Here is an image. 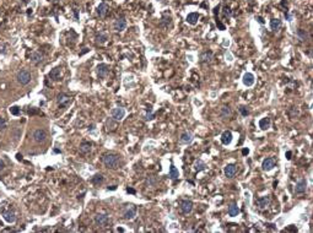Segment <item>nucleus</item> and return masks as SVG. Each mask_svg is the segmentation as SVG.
<instances>
[{"instance_id":"obj_1","label":"nucleus","mask_w":313,"mask_h":233,"mask_svg":"<svg viewBox=\"0 0 313 233\" xmlns=\"http://www.w3.org/2000/svg\"><path fill=\"white\" fill-rule=\"evenodd\" d=\"M102 162L109 169H118L120 166V157L117 154H104L102 156Z\"/></svg>"},{"instance_id":"obj_2","label":"nucleus","mask_w":313,"mask_h":233,"mask_svg":"<svg viewBox=\"0 0 313 233\" xmlns=\"http://www.w3.org/2000/svg\"><path fill=\"white\" fill-rule=\"evenodd\" d=\"M16 78H17V82L19 83H21V85H27V83H30V81H31V74L27 71V70H20L19 73H17V76H16Z\"/></svg>"},{"instance_id":"obj_3","label":"nucleus","mask_w":313,"mask_h":233,"mask_svg":"<svg viewBox=\"0 0 313 233\" xmlns=\"http://www.w3.org/2000/svg\"><path fill=\"white\" fill-rule=\"evenodd\" d=\"M32 137H33V140L36 142L41 144V142H44L47 140V133L43 129H36L33 131V134H32Z\"/></svg>"},{"instance_id":"obj_4","label":"nucleus","mask_w":313,"mask_h":233,"mask_svg":"<svg viewBox=\"0 0 313 233\" xmlns=\"http://www.w3.org/2000/svg\"><path fill=\"white\" fill-rule=\"evenodd\" d=\"M57 103L59 107H66L71 103V97L68 96L66 93H59L57 96Z\"/></svg>"},{"instance_id":"obj_5","label":"nucleus","mask_w":313,"mask_h":233,"mask_svg":"<svg viewBox=\"0 0 313 233\" xmlns=\"http://www.w3.org/2000/svg\"><path fill=\"white\" fill-rule=\"evenodd\" d=\"M179 207H181V211L183 214L188 215L192 212L193 210V202L190 200H182L181 204H179Z\"/></svg>"},{"instance_id":"obj_6","label":"nucleus","mask_w":313,"mask_h":233,"mask_svg":"<svg viewBox=\"0 0 313 233\" xmlns=\"http://www.w3.org/2000/svg\"><path fill=\"white\" fill-rule=\"evenodd\" d=\"M112 119L113 120H116V121H120L124 116H125V111L123 109V108H120V107H117V108H113L112 109Z\"/></svg>"},{"instance_id":"obj_7","label":"nucleus","mask_w":313,"mask_h":233,"mask_svg":"<svg viewBox=\"0 0 313 233\" xmlns=\"http://www.w3.org/2000/svg\"><path fill=\"white\" fill-rule=\"evenodd\" d=\"M95 222H96V225H98V226L104 227L109 222V217H108V215L106 214H97L95 216Z\"/></svg>"},{"instance_id":"obj_8","label":"nucleus","mask_w":313,"mask_h":233,"mask_svg":"<svg viewBox=\"0 0 313 233\" xmlns=\"http://www.w3.org/2000/svg\"><path fill=\"white\" fill-rule=\"evenodd\" d=\"M213 58H214V54H213V52H210V50H205V52H201V53H200L199 60H200V63H204V64H209V63H211Z\"/></svg>"},{"instance_id":"obj_9","label":"nucleus","mask_w":313,"mask_h":233,"mask_svg":"<svg viewBox=\"0 0 313 233\" xmlns=\"http://www.w3.org/2000/svg\"><path fill=\"white\" fill-rule=\"evenodd\" d=\"M306 189H307V180L305 178H302V179H300L297 182L295 192H296V194H303L306 192Z\"/></svg>"},{"instance_id":"obj_10","label":"nucleus","mask_w":313,"mask_h":233,"mask_svg":"<svg viewBox=\"0 0 313 233\" xmlns=\"http://www.w3.org/2000/svg\"><path fill=\"white\" fill-rule=\"evenodd\" d=\"M108 73H109V66L107 65V64H99L97 66V75L98 78H104L107 75H108Z\"/></svg>"},{"instance_id":"obj_11","label":"nucleus","mask_w":313,"mask_h":233,"mask_svg":"<svg viewBox=\"0 0 313 233\" xmlns=\"http://www.w3.org/2000/svg\"><path fill=\"white\" fill-rule=\"evenodd\" d=\"M270 204V196L269 195H264V196H260L258 200H257V205L260 210L265 209L268 205Z\"/></svg>"},{"instance_id":"obj_12","label":"nucleus","mask_w":313,"mask_h":233,"mask_svg":"<svg viewBox=\"0 0 313 233\" xmlns=\"http://www.w3.org/2000/svg\"><path fill=\"white\" fill-rule=\"evenodd\" d=\"M125 27H127V21H125V19H123V17L117 19L116 21H114V23H113V28H114L117 32H122V31H124V30H125Z\"/></svg>"},{"instance_id":"obj_13","label":"nucleus","mask_w":313,"mask_h":233,"mask_svg":"<svg viewBox=\"0 0 313 233\" xmlns=\"http://www.w3.org/2000/svg\"><path fill=\"white\" fill-rule=\"evenodd\" d=\"M275 167V159L274 158H265L262 163V168L263 171H272L273 168Z\"/></svg>"},{"instance_id":"obj_14","label":"nucleus","mask_w":313,"mask_h":233,"mask_svg":"<svg viewBox=\"0 0 313 233\" xmlns=\"http://www.w3.org/2000/svg\"><path fill=\"white\" fill-rule=\"evenodd\" d=\"M224 172H225V175L227 178H234L236 175V173H237V166H235V164H227L225 167Z\"/></svg>"},{"instance_id":"obj_15","label":"nucleus","mask_w":313,"mask_h":233,"mask_svg":"<svg viewBox=\"0 0 313 233\" xmlns=\"http://www.w3.org/2000/svg\"><path fill=\"white\" fill-rule=\"evenodd\" d=\"M108 10H109V6H108V4H107V2H101V4L98 5V7H97L98 16H99V17H104V16L107 15Z\"/></svg>"},{"instance_id":"obj_16","label":"nucleus","mask_w":313,"mask_h":233,"mask_svg":"<svg viewBox=\"0 0 313 233\" xmlns=\"http://www.w3.org/2000/svg\"><path fill=\"white\" fill-rule=\"evenodd\" d=\"M30 60H31L32 64L38 65V64L42 63V60H43V55H42L39 52H32V53H31V57H30Z\"/></svg>"},{"instance_id":"obj_17","label":"nucleus","mask_w":313,"mask_h":233,"mask_svg":"<svg viewBox=\"0 0 313 233\" xmlns=\"http://www.w3.org/2000/svg\"><path fill=\"white\" fill-rule=\"evenodd\" d=\"M137 216V207L134 205H130L129 209L124 212V218L125 220H133Z\"/></svg>"},{"instance_id":"obj_18","label":"nucleus","mask_w":313,"mask_h":233,"mask_svg":"<svg viewBox=\"0 0 313 233\" xmlns=\"http://www.w3.org/2000/svg\"><path fill=\"white\" fill-rule=\"evenodd\" d=\"M193 141V135H192V133H188V131H185V133H183L181 137H179V142L181 144H185V145H188V144H190Z\"/></svg>"},{"instance_id":"obj_19","label":"nucleus","mask_w":313,"mask_h":233,"mask_svg":"<svg viewBox=\"0 0 313 233\" xmlns=\"http://www.w3.org/2000/svg\"><path fill=\"white\" fill-rule=\"evenodd\" d=\"M231 141H232V133L230 130L224 131L221 135V142L224 145H229V144H231Z\"/></svg>"},{"instance_id":"obj_20","label":"nucleus","mask_w":313,"mask_h":233,"mask_svg":"<svg viewBox=\"0 0 313 233\" xmlns=\"http://www.w3.org/2000/svg\"><path fill=\"white\" fill-rule=\"evenodd\" d=\"M243 83L246 86H252L254 83V75L251 73H246L243 75Z\"/></svg>"},{"instance_id":"obj_21","label":"nucleus","mask_w":313,"mask_h":233,"mask_svg":"<svg viewBox=\"0 0 313 233\" xmlns=\"http://www.w3.org/2000/svg\"><path fill=\"white\" fill-rule=\"evenodd\" d=\"M91 142H87V141H82L81 142V145H80V152L81 154H84V155H86V154H89L90 151H91Z\"/></svg>"},{"instance_id":"obj_22","label":"nucleus","mask_w":313,"mask_h":233,"mask_svg":"<svg viewBox=\"0 0 313 233\" xmlns=\"http://www.w3.org/2000/svg\"><path fill=\"white\" fill-rule=\"evenodd\" d=\"M231 114H232V111H231V108L229 106H222L220 108V116L222 118H230Z\"/></svg>"},{"instance_id":"obj_23","label":"nucleus","mask_w":313,"mask_h":233,"mask_svg":"<svg viewBox=\"0 0 313 233\" xmlns=\"http://www.w3.org/2000/svg\"><path fill=\"white\" fill-rule=\"evenodd\" d=\"M2 216H4L5 221L9 222V223H14V222L16 221V216H15V214H14L12 211H5V212L2 214Z\"/></svg>"},{"instance_id":"obj_24","label":"nucleus","mask_w":313,"mask_h":233,"mask_svg":"<svg viewBox=\"0 0 313 233\" xmlns=\"http://www.w3.org/2000/svg\"><path fill=\"white\" fill-rule=\"evenodd\" d=\"M198 19H199V14H198V12H190V14H188L185 21H187L189 25H195L196 22H198Z\"/></svg>"},{"instance_id":"obj_25","label":"nucleus","mask_w":313,"mask_h":233,"mask_svg":"<svg viewBox=\"0 0 313 233\" xmlns=\"http://www.w3.org/2000/svg\"><path fill=\"white\" fill-rule=\"evenodd\" d=\"M270 123H272L270 118H263V119L259 120V128L262 130H267V129L270 128Z\"/></svg>"},{"instance_id":"obj_26","label":"nucleus","mask_w":313,"mask_h":233,"mask_svg":"<svg viewBox=\"0 0 313 233\" xmlns=\"http://www.w3.org/2000/svg\"><path fill=\"white\" fill-rule=\"evenodd\" d=\"M270 28H272V31L277 32V31L281 28V20H279V19L272 20V21H270Z\"/></svg>"},{"instance_id":"obj_27","label":"nucleus","mask_w":313,"mask_h":233,"mask_svg":"<svg viewBox=\"0 0 313 233\" xmlns=\"http://www.w3.org/2000/svg\"><path fill=\"white\" fill-rule=\"evenodd\" d=\"M296 36H297V38L300 39L301 42H305V40H307V38H308V35H307V32L303 28H298L296 31Z\"/></svg>"},{"instance_id":"obj_28","label":"nucleus","mask_w":313,"mask_h":233,"mask_svg":"<svg viewBox=\"0 0 313 233\" xmlns=\"http://www.w3.org/2000/svg\"><path fill=\"white\" fill-rule=\"evenodd\" d=\"M48 78L52 80H59L60 78V68H54L51 70V73L48 74Z\"/></svg>"},{"instance_id":"obj_29","label":"nucleus","mask_w":313,"mask_h":233,"mask_svg":"<svg viewBox=\"0 0 313 233\" xmlns=\"http://www.w3.org/2000/svg\"><path fill=\"white\" fill-rule=\"evenodd\" d=\"M168 177H170L171 179H178V177H179V172H178V169H177L176 167H175V164H171V167H170V173H168Z\"/></svg>"},{"instance_id":"obj_30","label":"nucleus","mask_w":313,"mask_h":233,"mask_svg":"<svg viewBox=\"0 0 313 233\" xmlns=\"http://www.w3.org/2000/svg\"><path fill=\"white\" fill-rule=\"evenodd\" d=\"M229 215L230 216H232V217H235L237 215L239 214V209H238V206L236 205V204H231L230 206H229Z\"/></svg>"},{"instance_id":"obj_31","label":"nucleus","mask_w":313,"mask_h":233,"mask_svg":"<svg viewBox=\"0 0 313 233\" xmlns=\"http://www.w3.org/2000/svg\"><path fill=\"white\" fill-rule=\"evenodd\" d=\"M194 168H195L196 172H201V171H204L206 168V164L201 159H198L195 162V164H194Z\"/></svg>"},{"instance_id":"obj_32","label":"nucleus","mask_w":313,"mask_h":233,"mask_svg":"<svg viewBox=\"0 0 313 233\" xmlns=\"http://www.w3.org/2000/svg\"><path fill=\"white\" fill-rule=\"evenodd\" d=\"M107 39H108V36L106 33H99L96 37V43L97 44H104L107 42Z\"/></svg>"},{"instance_id":"obj_33","label":"nucleus","mask_w":313,"mask_h":233,"mask_svg":"<svg viewBox=\"0 0 313 233\" xmlns=\"http://www.w3.org/2000/svg\"><path fill=\"white\" fill-rule=\"evenodd\" d=\"M91 182H92L95 185H99V184L103 182V175L102 174H95L92 178H91Z\"/></svg>"},{"instance_id":"obj_34","label":"nucleus","mask_w":313,"mask_h":233,"mask_svg":"<svg viewBox=\"0 0 313 233\" xmlns=\"http://www.w3.org/2000/svg\"><path fill=\"white\" fill-rule=\"evenodd\" d=\"M170 23H171V17H170V16L163 15V16H162V20H161V22H160V26H161V27H168V26H170Z\"/></svg>"},{"instance_id":"obj_35","label":"nucleus","mask_w":313,"mask_h":233,"mask_svg":"<svg viewBox=\"0 0 313 233\" xmlns=\"http://www.w3.org/2000/svg\"><path fill=\"white\" fill-rule=\"evenodd\" d=\"M222 15H224V17H227V19H230V17H231V15H232V12H231V9H230L229 6H225V7H224V11H222Z\"/></svg>"},{"instance_id":"obj_36","label":"nucleus","mask_w":313,"mask_h":233,"mask_svg":"<svg viewBox=\"0 0 313 233\" xmlns=\"http://www.w3.org/2000/svg\"><path fill=\"white\" fill-rule=\"evenodd\" d=\"M146 183H147L149 187H154L157 183V178L156 177H149V179L146 180Z\"/></svg>"},{"instance_id":"obj_37","label":"nucleus","mask_w":313,"mask_h":233,"mask_svg":"<svg viewBox=\"0 0 313 233\" xmlns=\"http://www.w3.org/2000/svg\"><path fill=\"white\" fill-rule=\"evenodd\" d=\"M239 112H241V114H242L243 117H247L248 114H249L248 109H247L246 107H243V106H241V107H239Z\"/></svg>"},{"instance_id":"obj_38","label":"nucleus","mask_w":313,"mask_h":233,"mask_svg":"<svg viewBox=\"0 0 313 233\" xmlns=\"http://www.w3.org/2000/svg\"><path fill=\"white\" fill-rule=\"evenodd\" d=\"M154 118H155V114H154V113L151 112V107H150V108H149V112H147V114H146V118H145V119H146V120H152Z\"/></svg>"},{"instance_id":"obj_39","label":"nucleus","mask_w":313,"mask_h":233,"mask_svg":"<svg viewBox=\"0 0 313 233\" xmlns=\"http://www.w3.org/2000/svg\"><path fill=\"white\" fill-rule=\"evenodd\" d=\"M6 129V121L2 117H0V130H5Z\"/></svg>"},{"instance_id":"obj_40","label":"nucleus","mask_w":313,"mask_h":233,"mask_svg":"<svg viewBox=\"0 0 313 233\" xmlns=\"http://www.w3.org/2000/svg\"><path fill=\"white\" fill-rule=\"evenodd\" d=\"M10 112H11V114H14V116H17V114L20 113L19 107H11V108H10Z\"/></svg>"},{"instance_id":"obj_41","label":"nucleus","mask_w":313,"mask_h":233,"mask_svg":"<svg viewBox=\"0 0 313 233\" xmlns=\"http://www.w3.org/2000/svg\"><path fill=\"white\" fill-rule=\"evenodd\" d=\"M216 25H217V27H219L220 30H222V31L225 30V26H224V25H222V23H221V22H220L219 20H216Z\"/></svg>"},{"instance_id":"obj_42","label":"nucleus","mask_w":313,"mask_h":233,"mask_svg":"<svg viewBox=\"0 0 313 233\" xmlns=\"http://www.w3.org/2000/svg\"><path fill=\"white\" fill-rule=\"evenodd\" d=\"M285 156H286V159H289V161H290V159L292 158V152H291V151H287V152L285 154Z\"/></svg>"},{"instance_id":"obj_43","label":"nucleus","mask_w":313,"mask_h":233,"mask_svg":"<svg viewBox=\"0 0 313 233\" xmlns=\"http://www.w3.org/2000/svg\"><path fill=\"white\" fill-rule=\"evenodd\" d=\"M4 168H5V162L0 158V172H1V171H4Z\"/></svg>"},{"instance_id":"obj_44","label":"nucleus","mask_w":313,"mask_h":233,"mask_svg":"<svg viewBox=\"0 0 313 233\" xmlns=\"http://www.w3.org/2000/svg\"><path fill=\"white\" fill-rule=\"evenodd\" d=\"M257 20H258V22H259L260 25H264V19H263L262 16H257Z\"/></svg>"},{"instance_id":"obj_45","label":"nucleus","mask_w":313,"mask_h":233,"mask_svg":"<svg viewBox=\"0 0 313 233\" xmlns=\"http://www.w3.org/2000/svg\"><path fill=\"white\" fill-rule=\"evenodd\" d=\"M242 154H243L244 156H247L248 154H249V150H248V149H243V150H242Z\"/></svg>"},{"instance_id":"obj_46","label":"nucleus","mask_w":313,"mask_h":233,"mask_svg":"<svg viewBox=\"0 0 313 233\" xmlns=\"http://www.w3.org/2000/svg\"><path fill=\"white\" fill-rule=\"evenodd\" d=\"M127 192H128V193H130V194H135V190H134V189H132V188H128V189H127Z\"/></svg>"},{"instance_id":"obj_47","label":"nucleus","mask_w":313,"mask_h":233,"mask_svg":"<svg viewBox=\"0 0 313 233\" xmlns=\"http://www.w3.org/2000/svg\"><path fill=\"white\" fill-rule=\"evenodd\" d=\"M219 10H220V6H216L215 9H214V14H215V15L219 14Z\"/></svg>"},{"instance_id":"obj_48","label":"nucleus","mask_w":313,"mask_h":233,"mask_svg":"<svg viewBox=\"0 0 313 233\" xmlns=\"http://www.w3.org/2000/svg\"><path fill=\"white\" fill-rule=\"evenodd\" d=\"M117 189V185H112V187H108V190H116Z\"/></svg>"},{"instance_id":"obj_49","label":"nucleus","mask_w":313,"mask_h":233,"mask_svg":"<svg viewBox=\"0 0 313 233\" xmlns=\"http://www.w3.org/2000/svg\"><path fill=\"white\" fill-rule=\"evenodd\" d=\"M249 1H251V0H249Z\"/></svg>"}]
</instances>
